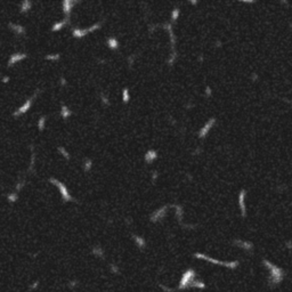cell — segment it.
I'll return each instance as SVG.
<instances>
[{
	"label": "cell",
	"mask_w": 292,
	"mask_h": 292,
	"mask_svg": "<svg viewBox=\"0 0 292 292\" xmlns=\"http://www.w3.org/2000/svg\"><path fill=\"white\" fill-rule=\"evenodd\" d=\"M77 0H63L62 1V11L65 15V18H70L72 13V9L74 8V6L78 5Z\"/></svg>",
	"instance_id": "cell-4"
},
{
	"label": "cell",
	"mask_w": 292,
	"mask_h": 292,
	"mask_svg": "<svg viewBox=\"0 0 292 292\" xmlns=\"http://www.w3.org/2000/svg\"><path fill=\"white\" fill-rule=\"evenodd\" d=\"M33 7V2L30 0H23L20 4V13L21 14H27Z\"/></svg>",
	"instance_id": "cell-9"
},
{
	"label": "cell",
	"mask_w": 292,
	"mask_h": 292,
	"mask_svg": "<svg viewBox=\"0 0 292 292\" xmlns=\"http://www.w3.org/2000/svg\"><path fill=\"white\" fill-rule=\"evenodd\" d=\"M48 181H49L51 185L56 186L57 188H58L63 202H77V200L71 195V193H70V191H69L66 185L64 184V183H62L59 179H57V178H55V177H49Z\"/></svg>",
	"instance_id": "cell-1"
},
{
	"label": "cell",
	"mask_w": 292,
	"mask_h": 292,
	"mask_svg": "<svg viewBox=\"0 0 292 292\" xmlns=\"http://www.w3.org/2000/svg\"><path fill=\"white\" fill-rule=\"evenodd\" d=\"M25 185H26V183H25V180L24 179H22V180H20V181H17L16 183V185H15V192H17V193H20L21 191L23 190L24 187H25Z\"/></svg>",
	"instance_id": "cell-17"
},
{
	"label": "cell",
	"mask_w": 292,
	"mask_h": 292,
	"mask_svg": "<svg viewBox=\"0 0 292 292\" xmlns=\"http://www.w3.org/2000/svg\"><path fill=\"white\" fill-rule=\"evenodd\" d=\"M59 115L63 120H69L73 115V111L65 104H61V110H59Z\"/></svg>",
	"instance_id": "cell-7"
},
{
	"label": "cell",
	"mask_w": 292,
	"mask_h": 292,
	"mask_svg": "<svg viewBox=\"0 0 292 292\" xmlns=\"http://www.w3.org/2000/svg\"><path fill=\"white\" fill-rule=\"evenodd\" d=\"M31 160H30V167H29V171L33 172L34 171V165H36V152H34V146L31 145Z\"/></svg>",
	"instance_id": "cell-11"
},
{
	"label": "cell",
	"mask_w": 292,
	"mask_h": 292,
	"mask_svg": "<svg viewBox=\"0 0 292 292\" xmlns=\"http://www.w3.org/2000/svg\"><path fill=\"white\" fill-rule=\"evenodd\" d=\"M92 168V160L89 159V158H86L82 162V170L85 172H89Z\"/></svg>",
	"instance_id": "cell-13"
},
{
	"label": "cell",
	"mask_w": 292,
	"mask_h": 292,
	"mask_svg": "<svg viewBox=\"0 0 292 292\" xmlns=\"http://www.w3.org/2000/svg\"><path fill=\"white\" fill-rule=\"evenodd\" d=\"M45 59L49 62H57L61 59V54H58V53H56V54H48V55L45 56Z\"/></svg>",
	"instance_id": "cell-16"
},
{
	"label": "cell",
	"mask_w": 292,
	"mask_h": 292,
	"mask_svg": "<svg viewBox=\"0 0 292 292\" xmlns=\"http://www.w3.org/2000/svg\"><path fill=\"white\" fill-rule=\"evenodd\" d=\"M27 58V54L26 53H22V51H18V53H14L11 54L8 58V62H7V66L11 67L14 66L15 64L20 63V62H23L24 59Z\"/></svg>",
	"instance_id": "cell-3"
},
{
	"label": "cell",
	"mask_w": 292,
	"mask_h": 292,
	"mask_svg": "<svg viewBox=\"0 0 292 292\" xmlns=\"http://www.w3.org/2000/svg\"><path fill=\"white\" fill-rule=\"evenodd\" d=\"M46 123H47V115H40L39 119L37 120V128L38 130L42 133L46 129Z\"/></svg>",
	"instance_id": "cell-10"
},
{
	"label": "cell",
	"mask_w": 292,
	"mask_h": 292,
	"mask_svg": "<svg viewBox=\"0 0 292 292\" xmlns=\"http://www.w3.org/2000/svg\"><path fill=\"white\" fill-rule=\"evenodd\" d=\"M8 27L10 30L14 32V34L17 37H24L26 34V29L25 26L21 25V24H17V23H13L10 22L8 23Z\"/></svg>",
	"instance_id": "cell-5"
},
{
	"label": "cell",
	"mask_w": 292,
	"mask_h": 292,
	"mask_svg": "<svg viewBox=\"0 0 292 292\" xmlns=\"http://www.w3.org/2000/svg\"><path fill=\"white\" fill-rule=\"evenodd\" d=\"M123 99H124V102H128V92H127V90L123 91Z\"/></svg>",
	"instance_id": "cell-22"
},
{
	"label": "cell",
	"mask_w": 292,
	"mask_h": 292,
	"mask_svg": "<svg viewBox=\"0 0 292 292\" xmlns=\"http://www.w3.org/2000/svg\"><path fill=\"white\" fill-rule=\"evenodd\" d=\"M9 81H10L9 75H4V77L1 78V82H2V83H8Z\"/></svg>",
	"instance_id": "cell-21"
},
{
	"label": "cell",
	"mask_w": 292,
	"mask_h": 292,
	"mask_svg": "<svg viewBox=\"0 0 292 292\" xmlns=\"http://www.w3.org/2000/svg\"><path fill=\"white\" fill-rule=\"evenodd\" d=\"M101 101H102L103 104H105V105H108L110 104V102H108V98L105 96V95H101Z\"/></svg>",
	"instance_id": "cell-20"
},
{
	"label": "cell",
	"mask_w": 292,
	"mask_h": 292,
	"mask_svg": "<svg viewBox=\"0 0 292 292\" xmlns=\"http://www.w3.org/2000/svg\"><path fill=\"white\" fill-rule=\"evenodd\" d=\"M101 26H102V24H101V23H95L94 25H91V26H89V27H88V32H89V33H92V32H95V31L99 30V29H101Z\"/></svg>",
	"instance_id": "cell-18"
},
{
	"label": "cell",
	"mask_w": 292,
	"mask_h": 292,
	"mask_svg": "<svg viewBox=\"0 0 292 292\" xmlns=\"http://www.w3.org/2000/svg\"><path fill=\"white\" fill-rule=\"evenodd\" d=\"M59 85H61V87H66L67 86L66 78H64L63 75H61V78H59Z\"/></svg>",
	"instance_id": "cell-19"
},
{
	"label": "cell",
	"mask_w": 292,
	"mask_h": 292,
	"mask_svg": "<svg viewBox=\"0 0 292 292\" xmlns=\"http://www.w3.org/2000/svg\"><path fill=\"white\" fill-rule=\"evenodd\" d=\"M18 197H20V195L15 191H13V192H10V193H8V194L6 195V199L8 201V203H11V204L16 203L18 201Z\"/></svg>",
	"instance_id": "cell-12"
},
{
	"label": "cell",
	"mask_w": 292,
	"mask_h": 292,
	"mask_svg": "<svg viewBox=\"0 0 292 292\" xmlns=\"http://www.w3.org/2000/svg\"><path fill=\"white\" fill-rule=\"evenodd\" d=\"M106 45H107V47L108 48H111V49H117L119 46V42L115 38H108L107 40H106Z\"/></svg>",
	"instance_id": "cell-15"
},
{
	"label": "cell",
	"mask_w": 292,
	"mask_h": 292,
	"mask_svg": "<svg viewBox=\"0 0 292 292\" xmlns=\"http://www.w3.org/2000/svg\"><path fill=\"white\" fill-rule=\"evenodd\" d=\"M69 22H70V18H65V17L61 21H57V22H55V23L51 25L50 31L51 32H58V31L63 30V27H65V26L69 24Z\"/></svg>",
	"instance_id": "cell-6"
},
{
	"label": "cell",
	"mask_w": 292,
	"mask_h": 292,
	"mask_svg": "<svg viewBox=\"0 0 292 292\" xmlns=\"http://www.w3.org/2000/svg\"><path fill=\"white\" fill-rule=\"evenodd\" d=\"M72 37L75 38V39H82L85 37L87 36L88 33V29H81V27H72L71 30Z\"/></svg>",
	"instance_id": "cell-8"
},
{
	"label": "cell",
	"mask_w": 292,
	"mask_h": 292,
	"mask_svg": "<svg viewBox=\"0 0 292 292\" xmlns=\"http://www.w3.org/2000/svg\"><path fill=\"white\" fill-rule=\"evenodd\" d=\"M39 92H40V90H36V91L33 92V95L31 96V97H29L27 99H26L25 102L23 103L22 105H21L20 107H17L13 112V118H20V117H22V115H24L25 113H27L29 111L31 110V107H32V105H33V102H34V99L37 98V96L39 95Z\"/></svg>",
	"instance_id": "cell-2"
},
{
	"label": "cell",
	"mask_w": 292,
	"mask_h": 292,
	"mask_svg": "<svg viewBox=\"0 0 292 292\" xmlns=\"http://www.w3.org/2000/svg\"><path fill=\"white\" fill-rule=\"evenodd\" d=\"M57 151H58V153L61 154L62 156L66 160V161H70V160H71V154H70V152H69L64 146H58V147H57Z\"/></svg>",
	"instance_id": "cell-14"
}]
</instances>
